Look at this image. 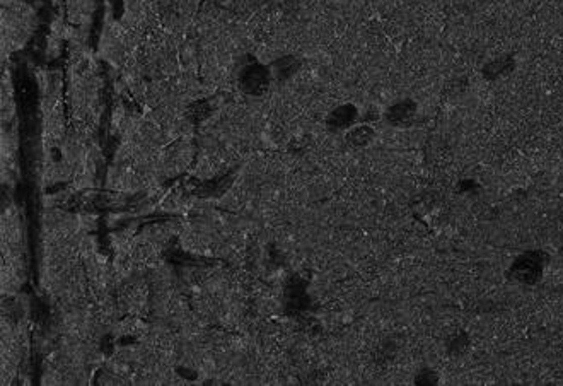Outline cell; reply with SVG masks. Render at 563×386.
Here are the masks:
<instances>
[{"mask_svg": "<svg viewBox=\"0 0 563 386\" xmlns=\"http://www.w3.org/2000/svg\"><path fill=\"white\" fill-rule=\"evenodd\" d=\"M353 118V110L352 108H340L338 111H335V115L331 116V125L335 127H343L348 122H352Z\"/></svg>", "mask_w": 563, "mask_h": 386, "instance_id": "7a4b0ae2", "label": "cell"}, {"mask_svg": "<svg viewBox=\"0 0 563 386\" xmlns=\"http://www.w3.org/2000/svg\"><path fill=\"white\" fill-rule=\"evenodd\" d=\"M413 115V110H410V108H406V106H396L394 110H393V120L396 123H399V122H404V120H408L410 116Z\"/></svg>", "mask_w": 563, "mask_h": 386, "instance_id": "3957f363", "label": "cell"}, {"mask_svg": "<svg viewBox=\"0 0 563 386\" xmlns=\"http://www.w3.org/2000/svg\"><path fill=\"white\" fill-rule=\"evenodd\" d=\"M242 82H244L247 91L254 92L258 91V87H263V82H267V77H265L263 70H260V67H251L242 77Z\"/></svg>", "mask_w": 563, "mask_h": 386, "instance_id": "6da1fadb", "label": "cell"}]
</instances>
